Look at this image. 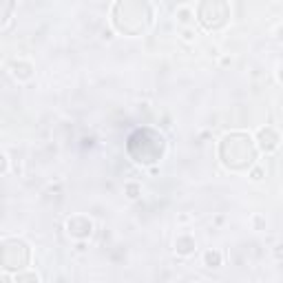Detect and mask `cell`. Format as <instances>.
Listing matches in <instances>:
<instances>
[{"instance_id":"cell-1","label":"cell","mask_w":283,"mask_h":283,"mask_svg":"<svg viewBox=\"0 0 283 283\" xmlns=\"http://www.w3.org/2000/svg\"><path fill=\"white\" fill-rule=\"evenodd\" d=\"M259 148L263 153H275L279 148V135L275 133V129H261L259 131Z\"/></svg>"},{"instance_id":"cell-2","label":"cell","mask_w":283,"mask_h":283,"mask_svg":"<svg viewBox=\"0 0 283 283\" xmlns=\"http://www.w3.org/2000/svg\"><path fill=\"white\" fill-rule=\"evenodd\" d=\"M175 250L181 254V257H188V254H193L195 250H197V244H195L193 237H177Z\"/></svg>"},{"instance_id":"cell-3","label":"cell","mask_w":283,"mask_h":283,"mask_svg":"<svg viewBox=\"0 0 283 283\" xmlns=\"http://www.w3.org/2000/svg\"><path fill=\"white\" fill-rule=\"evenodd\" d=\"M204 263H206L208 268H219L221 266V252H219V250H208V252H204Z\"/></svg>"},{"instance_id":"cell-4","label":"cell","mask_w":283,"mask_h":283,"mask_svg":"<svg viewBox=\"0 0 283 283\" xmlns=\"http://www.w3.org/2000/svg\"><path fill=\"white\" fill-rule=\"evenodd\" d=\"M124 188H126V195H129V199H138L140 193H142V186H140V184H133V181H129Z\"/></svg>"},{"instance_id":"cell-5","label":"cell","mask_w":283,"mask_h":283,"mask_svg":"<svg viewBox=\"0 0 283 283\" xmlns=\"http://www.w3.org/2000/svg\"><path fill=\"white\" fill-rule=\"evenodd\" d=\"M16 283H40V277H38V275H34V272H29V275H27V279L20 275V277L16 279Z\"/></svg>"},{"instance_id":"cell-6","label":"cell","mask_w":283,"mask_h":283,"mask_svg":"<svg viewBox=\"0 0 283 283\" xmlns=\"http://www.w3.org/2000/svg\"><path fill=\"white\" fill-rule=\"evenodd\" d=\"M250 179H252V181H261L263 179V168L261 166L252 168V171H250Z\"/></svg>"},{"instance_id":"cell-7","label":"cell","mask_w":283,"mask_h":283,"mask_svg":"<svg viewBox=\"0 0 283 283\" xmlns=\"http://www.w3.org/2000/svg\"><path fill=\"white\" fill-rule=\"evenodd\" d=\"M177 16H179V20L188 22V18H190V9H179V11H177Z\"/></svg>"},{"instance_id":"cell-8","label":"cell","mask_w":283,"mask_h":283,"mask_svg":"<svg viewBox=\"0 0 283 283\" xmlns=\"http://www.w3.org/2000/svg\"><path fill=\"white\" fill-rule=\"evenodd\" d=\"M4 171H7V157L0 153V173H4Z\"/></svg>"},{"instance_id":"cell-9","label":"cell","mask_w":283,"mask_h":283,"mask_svg":"<svg viewBox=\"0 0 283 283\" xmlns=\"http://www.w3.org/2000/svg\"><path fill=\"white\" fill-rule=\"evenodd\" d=\"M184 38H186V40H193V31L186 29V31H184Z\"/></svg>"},{"instance_id":"cell-10","label":"cell","mask_w":283,"mask_h":283,"mask_svg":"<svg viewBox=\"0 0 283 283\" xmlns=\"http://www.w3.org/2000/svg\"><path fill=\"white\" fill-rule=\"evenodd\" d=\"M254 223H257V228H261L263 226V219L261 217H254Z\"/></svg>"}]
</instances>
